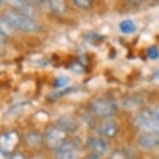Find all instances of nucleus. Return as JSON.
I'll return each instance as SVG.
<instances>
[{"label":"nucleus","instance_id":"nucleus-1","mask_svg":"<svg viewBox=\"0 0 159 159\" xmlns=\"http://www.w3.org/2000/svg\"><path fill=\"white\" fill-rule=\"evenodd\" d=\"M5 19L12 28L25 33H34L39 30V25L29 17L22 13L7 12Z\"/></svg>","mask_w":159,"mask_h":159},{"label":"nucleus","instance_id":"nucleus-2","mask_svg":"<svg viewBox=\"0 0 159 159\" xmlns=\"http://www.w3.org/2000/svg\"><path fill=\"white\" fill-rule=\"evenodd\" d=\"M138 125L147 133H159V109L144 110L137 117Z\"/></svg>","mask_w":159,"mask_h":159},{"label":"nucleus","instance_id":"nucleus-3","mask_svg":"<svg viewBox=\"0 0 159 159\" xmlns=\"http://www.w3.org/2000/svg\"><path fill=\"white\" fill-rule=\"evenodd\" d=\"M92 112L100 117H111L117 112V105L106 98H98L91 103Z\"/></svg>","mask_w":159,"mask_h":159},{"label":"nucleus","instance_id":"nucleus-4","mask_svg":"<svg viewBox=\"0 0 159 159\" xmlns=\"http://www.w3.org/2000/svg\"><path fill=\"white\" fill-rule=\"evenodd\" d=\"M55 152L57 159H78L76 147L72 143L63 142L56 147Z\"/></svg>","mask_w":159,"mask_h":159},{"label":"nucleus","instance_id":"nucleus-5","mask_svg":"<svg viewBox=\"0 0 159 159\" xmlns=\"http://www.w3.org/2000/svg\"><path fill=\"white\" fill-rule=\"evenodd\" d=\"M88 145L93 155L102 157L108 151V145L103 139L98 138H90L88 140Z\"/></svg>","mask_w":159,"mask_h":159},{"label":"nucleus","instance_id":"nucleus-6","mask_svg":"<svg viewBox=\"0 0 159 159\" xmlns=\"http://www.w3.org/2000/svg\"><path fill=\"white\" fill-rule=\"evenodd\" d=\"M139 145L145 149H152L159 147V133H147L138 139Z\"/></svg>","mask_w":159,"mask_h":159},{"label":"nucleus","instance_id":"nucleus-7","mask_svg":"<svg viewBox=\"0 0 159 159\" xmlns=\"http://www.w3.org/2000/svg\"><path fill=\"white\" fill-rule=\"evenodd\" d=\"M46 138L50 145L57 147L64 142L65 133L59 128H50L47 132Z\"/></svg>","mask_w":159,"mask_h":159},{"label":"nucleus","instance_id":"nucleus-8","mask_svg":"<svg viewBox=\"0 0 159 159\" xmlns=\"http://www.w3.org/2000/svg\"><path fill=\"white\" fill-rule=\"evenodd\" d=\"M57 124L62 130L68 132L75 131L78 128V123L76 122L75 118L69 115H65L59 117L57 120Z\"/></svg>","mask_w":159,"mask_h":159},{"label":"nucleus","instance_id":"nucleus-9","mask_svg":"<svg viewBox=\"0 0 159 159\" xmlns=\"http://www.w3.org/2000/svg\"><path fill=\"white\" fill-rule=\"evenodd\" d=\"M117 132H118L117 124L112 120L105 121L100 128V133L105 138H114L117 135Z\"/></svg>","mask_w":159,"mask_h":159},{"label":"nucleus","instance_id":"nucleus-10","mask_svg":"<svg viewBox=\"0 0 159 159\" xmlns=\"http://www.w3.org/2000/svg\"><path fill=\"white\" fill-rule=\"evenodd\" d=\"M17 142V137L15 133L5 134L0 138V146L4 151H9L14 147Z\"/></svg>","mask_w":159,"mask_h":159},{"label":"nucleus","instance_id":"nucleus-11","mask_svg":"<svg viewBox=\"0 0 159 159\" xmlns=\"http://www.w3.org/2000/svg\"><path fill=\"white\" fill-rule=\"evenodd\" d=\"M29 107V103L27 102H20L18 104L13 105L7 111V116L9 117H15L21 114L22 112H24L26 107Z\"/></svg>","mask_w":159,"mask_h":159},{"label":"nucleus","instance_id":"nucleus-12","mask_svg":"<svg viewBox=\"0 0 159 159\" xmlns=\"http://www.w3.org/2000/svg\"><path fill=\"white\" fill-rule=\"evenodd\" d=\"M119 29L122 33L125 34H132L136 31V26L134 23L130 19H125L120 23Z\"/></svg>","mask_w":159,"mask_h":159},{"label":"nucleus","instance_id":"nucleus-13","mask_svg":"<svg viewBox=\"0 0 159 159\" xmlns=\"http://www.w3.org/2000/svg\"><path fill=\"white\" fill-rule=\"evenodd\" d=\"M49 7L51 10L57 14L64 13L66 8L63 0H49Z\"/></svg>","mask_w":159,"mask_h":159},{"label":"nucleus","instance_id":"nucleus-14","mask_svg":"<svg viewBox=\"0 0 159 159\" xmlns=\"http://www.w3.org/2000/svg\"><path fill=\"white\" fill-rule=\"evenodd\" d=\"M26 142L31 146H37L41 143L42 137L37 133H30L26 136Z\"/></svg>","mask_w":159,"mask_h":159},{"label":"nucleus","instance_id":"nucleus-15","mask_svg":"<svg viewBox=\"0 0 159 159\" xmlns=\"http://www.w3.org/2000/svg\"><path fill=\"white\" fill-rule=\"evenodd\" d=\"M12 31L13 28L10 26V24H8L5 18H0V32L5 35H9L12 34Z\"/></svg>","mask_w":159,"mask_h":159},{"label":"nucleus","instance_id":"nucleus-16","mask_svg":"<svg viewBox=\"0 0 159 159\" xmlns=\"http://www.w3.org/2000/svg\"><path fill=\"white\" fill-rule=\"evenodd\" d=\"M69 81H70V79L67 76H59L55 79L53 85L57 89H62V88H64L65 86H67Z\"/></svg>","mask_w":159,"mask_h":159},{"label":"nucleus","instance_id":"nucleus-17","mask_svg":"<svg viewBox=\"0 0 159 159\" xmlns=\"http://www.w3.org/2000/svg\"><path fill=\"white\" fill-rule=\"evenodd\" d=\"M148 57L152 59H157V58H158L159 57V50L158 48L155 46H152L148 49Z\"/></svg>","mask_w":159,"mask_h":159},{"label":"nucleus","instance_id":"nucleus-18","mask_svg":"<svg viewBox=\"0 0 159 159\" xmlns=\"http://www.w3.org/2000/svg\"><path fill=\"white\" fill-rule=\"evenodd\" d=\"M76 5L80 8H87L90 4L91 0H73Z\"/></svg>","mask_w":159,"mask_h":159},{"label":"nucleus","instance_id":"nucleus-19","mask_svg":"<svg viewBox=\"0 0 159 159\" xmlns=\"http://www.w3.org/2000/svg\"><path fill=\"white\" fill-rule=\"evenodd\" d=\"M7 3H8L9 4H11L12 6H14V7H17V8H19L23 5V2L21 0H5Z\"/></svg>","mask_w":159,"mask_h":159},{"label":"nucleus","instance_id":"nucleus-20","mask_svg":"<svg viewBox=\"0 0 159 159\" xmlns=\"http://www.w3.org/2000/svg\"><path fill=\"white\" fill-rule=\"evenodd\" d=\"M5 37H6L5 34H3V33H1V32H0V47L4 44V43H5V39H6Z\"/></svg>","mask_w":159,"mask_h":159},{"label":"nucleus","instance_id":"nucleus-21","mask_svg":"<svg viewBox=\"0 0 159 159\" xmlns=\"http://www.w3.org/2000/svg\"><path fill=\"white\" fill-rule=\"evenodd\" d=\"M111 159H124L123 158V155L120 152H115L114 154H112Z\"/></svg>","mask_w":159,"mask_h":159},{"label":"nucleus","instance_id":"nucleus-22","mask_svg":"<svg viewBox=\"0 0 159 159\" xmlns=\"http://www.w3.org/2000/svg\"><path fill=\"white\" fill-rule=\"evenodd\" d=\"M87 159H99L98 157L95 156V155H93V154H92V155H90V156H89L88 157H87Z\"/></svg>","mask_w":159,"mask_h":159},{"label":"nucleus","instance_id":"nucleus-23","mask_svg":"<svg viewBox=\"0 0 159 159\" xmlns=\"http://www.w3.org/2000/svg\"><path fill=\"white\" fill-rule=\"evenodd\" d=\"M13 159H23V157L21 156H16Z\"/></svg>","mask_w":159,"mask_h":159},{"label":"nucleus","instance_id":"nucleus-24","mask_svg":"<svg viewBox=\"0 0 159 159\" xmlns=\"http://www.w3.org/2000/svg\"><path fill=\"white\" fill-rule=\"evenodd\" d=\"M0 159H4V157H3V154L2 153H0Z\"/></svg>","mask_w":159,"mask_h":159},{"label":"nucleus","instance_id":"nucleus-25","mask_svg":"<svg viewBox=\"0 0 159 159\" xmlns=\"http://www.w3.org/2000/svg\"><path fill=\"white\" fill-rule=\"evenodd\" d=\"M132 1H139V0H132Z\"/></svg>","mask_w":159,"mask_h":159}]
</instances>
